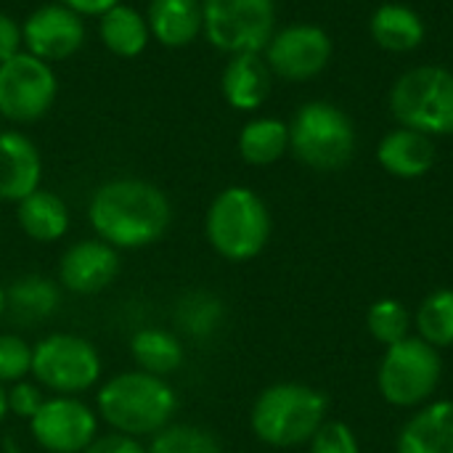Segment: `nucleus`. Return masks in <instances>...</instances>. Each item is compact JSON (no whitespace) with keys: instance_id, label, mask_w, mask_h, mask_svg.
I'll return each mask as SVG.
<instances>
[{"instance_id":"obj_11","label":"nucleus","mask_w":453,"mask_h":453,"mask_svg":"<svg viewBox=\"0 0 453 453\" xmlns=\"http://www.w3.org/2000/svg\"><path fill=\"white\" fill-rule=\"evenodd\" d=\"M35 443L48 453H82L98 433V419L88 403L74 395L45 398L40 411L29 419Z\"/></svg>"},{"instance_id":"obj_17","label":"nucleus","mask_w":453,"mask_h":453,"mask_svg":"<svg viewBox=\"0 0 453 453\" xmlns=\"http://www.w3.org/2000/svg\"><path fill=\"white\" fill-rule=\"evenodd\" d=\"M377 159L390 175L414 180V178L427 175L435 167L438 151L430 135L411 130V127H395L380 141Z\"/></svg>"},{"instance_id":"obj_1","label":"nucleus","mask_w":453,"mask_h":453,"mask_svg":"<svg viewBox=\"0 0 453 453\" xmlns=\"http://www.w3.org/2000/svg\"><path fill=\"white\" fill-rule=\"evenodd\" d=\"M88 218L101 242L114 250H141L165 236L173 212L157 186L138 178H117L93 194Z\"/></svg>"},{"instance_id":"obj_3","label":"nucleus","mask_w":453,"mask_h":453,"mask_svg":"<svg viewBox=\"0 0 453 453\" xmlns=\"http://www.w3.org/2000/svg\"><path fill=\"white\" fill-rule=\"evenodd\" d=\"M329 401L305 382H276L265 388L250 414L252 433L273 449L305 446L326 422Z\"/></svg>"},{"instance_id":"obj_16","label":"nucleus","mask_w":453,"mask_h":453,"mask_svg":"<svg viewBox=\"0 0 453 453\" xmlns=\"http://www.w3.org/2000/svg\"><path fill=\"white\" fill-rule=\"evenodd\" d=\"M395 453H453V401L441 398L419 406L401 427Z\"/></svg>"},{"instance_id":"obj_31","label":"nucleus","mask_w":453,"mask_h":453,"mask_svg":"<svg viewBox=\"0 0 453 453\" xmlns=\"http://www.w3.org/2000/svg\"><path fill=\"white\" fill-rule=\"evenodd\" d=\"M308 453H361V443L350 425L326 419L308 441Z\"/></svg>"},{"instance_id":"obj_28","label":"nucleus","mask_w":453,"mask_h":453,"mask_svg":"<svg viewBox=\"0 0 453 453\" xmlns=\"http://www.w3.org/2000/svg\"><path fill=\"white\" fill-rule=\"evenodd\" d=\"M411 326H414V316L395 297L377 300L369 308V313H366V329H369V334L380 345H385V348H390V345L411 337Z\"/></svg>"},{"instance_id":"obj_19","label":"nucleus","mask_w":453,"mask_h":453,"mask_svg":"<svg viewBox=\"0 0 453 453\" xmlns=\"http://www.w3.org/2000/svg\"><path fill=\"white\" fill-rule=\"evenodd\" d=\"M149 32L170 48H183L202 32V0H151Z\"/></svg>"},{"instance_id":"obj_20","label":"nucleus","mask_w":453,"mask_h":453,"mask_svg":"<svg viewBox=\"0 0 453 453\" xmlns=\"http://www.w3.org/2000/svg\"><path fill=\"white\" fill-rule=\"evenodd\" d=\"M372 37L380 48L393 53H406L422 45L425 40V21L422 16L401 3H385L372 16Z\"/></svg>"},{"instance_id":"obj_23","label":"nucleus","mask_w":453,"mask_h":453,"mask_svg":"<svg viewBox=\"0 0 453 453\" xmlns=\"http://www.w3.org/2000/svg\"><path fill=\"white\" fill-rule=\"evenodd\" d=\"M130 353L135 364L141 366V372H149L154 377L175 374L186 358V350L178 334L167 329H157V326L138 329L130 340Z\"/></svg>"},{"instance_id":"obj_7","label":"nucleus","mask_w":453,"mask_h":453,"mask_svg":"<svg viewBox=\"0 0 453 453\" xmlns=\"http://www.w3.org/2000/svg\"><path fill=\"white\" fill-rule=\"evenodd\" d=\"M390 111L401 127L425 135L453 133V72L443 66H414L390 90Z\"/></svg>"},{"instance_id":"obj_32","label":"nucleus","mask_w":453,"mask_h":453,"mask_svg":"<svg viewBox=\"0 0 453 453\" xmlns=\"http://www.w3.org/2000/svg\"><path fill=\"white\" fill-rule=\"evenodd\" d=\"M8 395V414L19 417V419H32L40 406L45 403V395L37 385L32 382H13V388L5 393Z\"/></svg>"},{"instance_id":"obj_29","label":"nucleus","mask_w":453,"mask_h":453,"mask_svg":"<svg viewBox=\"0 0 453 453\" xmlns=\"http://www.w3.org/2000/svg\"><path fill=\"white\" fill-rule=\"evenodd\" d=\"M149 453H226L220 441L196 425H170L151 438Z\"/></svg>"},{"instance_id":"obj_25","label":"nucleus","mask_w":453,"mask_h":453,"mask_svg":"<svg viewBox=\"0 0 453 453\" xmlns=\"http://www.w3.org/2000/svg\"><path fill=\"white\" fill-rule=\"evenodd\" d=\"M287 149H289V125H284L276 117L252 119L250 125H244L239 135V154L244 157V162L255 167L273 165L276 159L284 157Z\"/></svg>"},{"instance_id":"obj_36","label":"nucleus","mask_w":453,"mask_h":453,"mask_svg":"<svg viewBox=\"0 0 453 453\" xmlns=\"http://www.w3.org/2000/svg\"><path fill=\"white\" fill-rule=\"evenodd\" d=\"M5 417H8V395H5V390H3V385H0V425H3Z\"/></svg>"},{"instance_id":"obj_21","label":"nucleus","mask_w":453,"mask_h":453,"mask_svg":"<svg viewBox=\"0 0 453 453\" xmlns=\"http://www.w3.org/2000/svg\"><path fill=\"white\" fill-rule=\"evenodd\" d=\"M19 226L21 231L35 239V242H56L66 234L69 228V210L64 204L61 196H56L53 191H32L29 196H24L19 202Z\"/></svg>"},{"instance_id":"obj_34","label":"nucleus","mask_w":453,"mask_h":453,"mask_svg":"<svg viewBox=\"0 0 453 453\" xmlns=\"http://www.w3.org/2000/svg\"><path fill=\"white\" fill-rule=\"evenodd\" d=\"M21 27L11 16L0 13V64L21 53Z\"/></svg>"},{"instance_id":"obj_18","label":"nucleus","mask_w":453,"mask_h":453,"mask_svg":"<svg viewBox=\"0 0 453 453\" xmlns=\"http://www.w3.org/2000/svg\"><path fill=\"white\" fill-rule=\"evenodd\" d=\"M271 93V69L257 53H236L223 72V96L234 109L252 111Z\"/></svg>"},{"instance_id":"obj_24","label":"nucleus","mask_w":453,"mask_h":453,"mask_svg":"<svg viewBox=\"0 0 453 453\" xmlns=\"http://www.w3.org/2000/svg\"><path fill=\"white\" fill-rule=\"evenodd\" d=\"M101 40L111 53L133 58L149 42V21L135 8L117 3L101 16Z\"/></svg>"},{"instance_id":"obj_30","label":"nucleus","mask_w":453,"mask_h":453,"mask_svg":"<svg viewBox=\"0 0 453 453\" xmlns=\"http://www.w3.org/2000/svg\"><path fill=\"white\" fill-rule=\"evenodd\" d=\"M32 372V348L19 334H0V385L21 382Z\"/></svg>"},{"instance_id":"obj_26","label":"nucleus","mask_w":453,"mask_h":453,"mask_svg":"<svg viewBox=\"0 0 453 453\" xmlns=\"http://www.w3.org/2000/svg\"><path fill=\"white\" fill-rule=\"evenodd\" d=\"M223 319H226L223 300L210 292H188L178 300V308H175L178 329L194 340L212 337L223 326Z\"/></svg>"},{"instance_id":"obj_14","label":"nucleus","mask_w":453,"mask_h":453,"mask_svg":"<svg viewBox=\"0 0 453 453\" xmlns=\"http://www.w3.org/2000/svg\"><path fill=\"white\" fill-rule=\"evenodd\" d=\"M21 40L32 56L42 61H56L72 56L82 40L85 27L80 13L66 5H42L21 27Z\"/></svg>"},{"instance_id":"obj_22","label":"nucleus","mask_w":453,"mask_h":453,"mask_svg":"<svg viewBox=\"0 0 453 453\" xmlns=\"http://www.w3.org/2000/svg\"><path fill=\"white\" fill-rule=\"evenodd\" d=\"M58 303H61L58 284L37 273L16 279L5 292V311H11L13 319L24 324H37L50 319L58 311Z\"/></svg>"},{"instance_id":"obj_13","label":"nucleus","mask_w":453,"mask_h":453,"mask_svg":"<svg viewBox=\"0 0 453 453\" xmlns=\"http://www.w3.org/2000/svg\"><path fill=\"white\" fill-rule=\"evenodd\" d=\"M119 273V255L101 239L74 242L58 263V284L74 295H98L114 284Z\"/></svg>"},{"instance_id":"obj_8","label":"nucleus","mask_w":453,"mask_h":453,"mask_svg":"<svg viewBox=\"0 0 453 453\" xmlns=\"http://www.w3.org/2000/svg\"><path fill=\"white\" fill-rule=\"evenodd\" d=\"M29 374L53 395H80L101 380V356L90 340L56 332L32 348Z\"/></svg>"},{"instance_id":"obj_10","label":"nucleus","mask_w":453,"mask_h":453,"mask_svg":"<svg viewBox=\"0 0 453 453\" xmlns=\"http://www.w3.org/2000/svg\"><path fill=\"white\" fill-rule=\"evenodd\" d=\"M56 98V74L48 61L16 53L0 64V114L13 122L40 119Z\"/></svg>"},{"instance_id":"obj_27","label":"nucleus","mask_w":453,"mask_h":453,"mask_svg":"<svg viewBox=\"0 0 453 453\" xmlns=\"http://www.w3.org/2000/svg\"><path fill=\"white\" fill-rule=\"evenodd\" d=\"M417 337L427 345L443 350L453 348V289H435L430 292L414 316Z\"/></svg>"},{"instance_id":"obj_33","label":"nucleus","mask_w":453,"mask_h":453,"mask_svg":"<svg viewBox=\"0 0 453 453\" xmlns=\"http://www.w3.org/2000/svg\"><path fill=\"white\" fill-rule=\"evenodd\" d=\"M82 453H149V449L133 438V435H122V433H109V435H96V441Z\"/></svg>"},{"instance_id":"obj_6","label":"nucleus","mask_w":453,"mask_h":453,"mask_svg":"<svg viewBox=\"0 0 453 453\" xmlns=\"http://www.w3.org/2000/svg\"><path fill=\"white\" fill-rule=\"evenodd\" d=\"M443 377L441 350L411 334L390 348L377 369L380 395L395 409H419L430 403Z\"/></svg>"},{"instance_id":"obj_5","label":"nucleus","mask_w":453,"mask_h":453,"mask_svg":"<svg viewBox=\"0 0 453 453\" xmlns=\"http://www.w3.org/2000/svg\"><path fill=\"white\" fill-rule=\"evenodd\" d=\"M289 149L313 170H342L356 154L353 119L329 101H311L289 122Z\"/></svg>"},{"instance_id":"obj_37","label":"nucleus","mask_w":453,"mask_h":453,"mask_svg":"<svg viewBox=\"0 0 453 453\" xmlns=\"http://www.w3.org/2000/svg\"><path fill=\"white\" fill-rule=\"evenodd\" d=\"M5 313V292H3V287H0V316Z\"/></svg>"},{"instance_id":"obj_4","label":"nucleus","mask_w":453,"mask_h":453,"mask_svg":"<svg viewBox=\"0 0 453 453\" xmlns=\"http://www.w3.org/2000/svg\"><path fill=\"white\" fill-rule=\"evenodd\" d=\"M204 231L220 257L244 263L265 250L271 239V212L252 188L231 186L210 204Z\"/></svg>"},{"instance_id":"obj_9","label":"nucleus","mask_w":453,"mask_h":453,"mask_svg":"<svg viewBox=\"0 0 453 453\" xmlns=\"http://www.w3.org/2000/svg\"><path fill=\"white\" fill-rule=\"evenodd\" d=\"M276 24V0H202V29L207 40L236 56L260 53Z\"/></svg>"},{"instance_id":"obj_15","label":"nucleus","mask_w":453,"mask_h":453,"mask_svg":"<svg viewBox=\"0 0 453 453\" xmlns=\"http://www.w3.org/2000/svg\"><path fill=\"white\" fill-rule=\"evenodd\" d=\"M42 159L37 146L19 130L0 133V199L21 202L40 188Z\"/></svg>"},{"instance_id":"obj_35","label":"nucleus","mask_w":453,"mask_h":453,"mask_svg":"<svg viewBox=\"0 0 453 453\" xmlns=\"http://www.w3.org/2000/svg\"><path fill=\"white\" fill-rule=\"evenodd\" d=\"M61 5L72 8L74 13H88V16H104L109 8L117 5V0H61Z\"/></svg>"},{"instance_id":"obj_12","label":"nucleus","mask_w":453,"mask_h":453,"mask_svg":"<svg viewBox=\"0 0 453 453\" xmlns=\"http://www.w3.org/2000/svg\"><path fill=\"white\" fill-rule=\"evenodd\" d=\"M268 69L279 77L300 82L321 74L332 58V40L316 24H292L271 37L265 45Z\"/></svg>"},{"instance_id":"obj_2","label":"nucleus","mask_w":453,"mask_h":453,"mask_svg":"<svg viewBox=\"0 0 453 453\" xmlns=\"http://www.w3.org/2000/svg\"><path fill=\"white\" fill-rule=\"evenodd\" d=\"M175 409V390L165 382V377H154L149 372L117 374L98 390L101 419L114 433L133 438H154L157 433L170 427Z\"/></svg>"}]
</instances>
